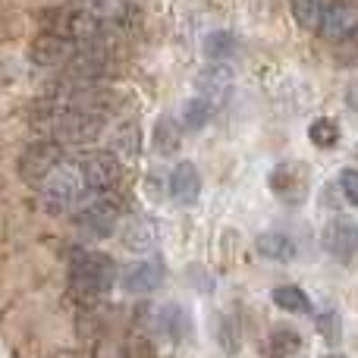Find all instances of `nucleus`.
I'll use <instances>...</instances> for the list:
<instances>
[{"instance_id": "9b49d317", "label": "nucleus", "mask_w": 358, "mask_h": 358, "mask_svg": "<svg viewBox=\"0 0 358 358\" xmlns=\"http://www.w3.org/2000/svg\"><path fill=\"white\" fill-rule=\"evenodd\" d=\"M76 48H79V44L63 41V38L44 35L41 31V35L35 38V44H31V60L44 69H63L69 63V57L76 54Z\"/></svg>"}, {"instance_id": "ddd939ff", "label": "nucleus", "mask_w": 358, "mask_h": 358, "mask_svg": "<svg viewBox=\"0 0 358 358\" xmlns=\"http://www.w3.org/2000/svg\"><path fill=\"white\" fill-rule=\"evenodd\" d=\"M198 85V94H201L204 101H210V104H220L223 98L229 94V88H233V69L227 66V63H214V66H204L201 73H198L195 79Z\"/></svg>"}, {"instance_id": "6ab92c4d", "label": "nucleus", "mask_w": 358, "mask_h": 358, "mask_svg": "<svg viewBox=\"0 0 358 358\" xmlns=\"http://www.w3.org/2000/svg\"><path fill=\"white\" fill-rule=\"evenodd\" d=\"M151 142H155V151H157L161 157L176 155L179 145H182V129H179V120H176V117H161V120L155 123Z\"/></svg>"}, {"instance_id": "4be33fe9", "label": "nucleus", "mask_w": 358, "mask_h": 358, "mask_svg": "<svg viewBox=\"0 0 358 358\" xmlns=\"http://www.w3.org/2000/svg\"><path fill=\"white\" fill-rule=\"evenodd\" d=\"M201 48L210 63H229L236 57V50H239V41H236L233 31H208Z\"/></svg>"}, {"instance_id": "aec40b11", "label": "nucleus", "mask_w": 358, "mask_h": 358, "mask_svg": "<svg viewBox=\"0 0 358 358\" xmlns=\"http://www.w3.org/2000/svg\"><path fill=\"white\" fill-rule=\"evenodd\" d=\"M217 107L210 104V101H204L201 94H195V98H189L182 104V117H179V129L185 132H201L204 126L210 123V117H214Z\"/></svg>"}, {"instance_id": "39448f33", "label": "nucleus", "mask_w": 358, "mask_h": 358, "mask_svg": "<svg viewBox=\"0 0 358 358\" xmlns=\"http://www.w3.org/2000/svg\"><path fill=\"white\" fill-rule=\"evenodd\" d=\"M79 176L85 182L88 195H104V192H117L123 182L126 167L110 155V151H85L76 157Z\"/></svg>"}, {"instance_id": "0eeeda50", "label": "nucleus", "mask_w": 358, "mask_h": 358, "mask_svg": "<svg viewBox=\"0 0 358 358\" xmlns=\"http://www.w3.org/2000/svg\"><path fill=\"white\" fill-rule=\"evenodd\" d=\"M267 185H271L273 198L289 208L302 204L308 198L311 189V173L302 161H280L277 167H271V176H267Z\"/></svg>"}, {"instance_id": "f3484780", "label": "nucleus", "mask_w": 358, "mask_h": 358, "mask_svg": "<svg viewBox=\"0 0 358 358\" xmlns=\"http://www.w3.org/2000/svg\"><path fill=\"white\" fill-rule=\"evenodd\" d=\"M302 352V334L292 327H273L264 336V358H292Z\"/></svg>"}, {"instance_id": "f257e3e1", "label": "nucleus", "mask_w": 358, "mask_h": 358, "mask_svg": "<svg viewBox=\"0 0 358 358\" xmlns=\"http://www.w3.org/2000/svg\"><path fill=\"white\" fill-rule=\"evenodd\" d=\"M41 31L73 44H101V41H110L113 25L107 22L101 3L92 0V3H66V6L44 10Z\"/></svg>"}, {"instance_id": "393cba45", "label": "nucleus", "mask_w": 358, "mask_h": 358, "mask_svg": "<svg viewBox=\"0 0 358 358\" xmlns=\"http://www.w3.org/2000/svg\"><path fill=\"white\" fill-rule=\"evenodd\" d=\"M336 189H340L343 201L358 208V170H340V176H336Z\"/></svg>"}, {"instance_id": "2eb2a0df", "label": "nucleus", "mask_w": 358, "mask_h": 358, "mask_svg": "<svg viewBox=\"0 0 358 358\" xmlns=\"http://www.w3.org/2000/svg\"><path fill=\"white\" fill-rule=\"evenodd\" d=\"M107 151H110V155L117 157L120 164L136 161L138 151H142V132H138V123H132V120L120 123L117 129L110 132V142H107Z\"/></svg>"}, {"instance_id": "4468645a", "label": "nucleus", "mask_w": 358, "mask_h": 358, "mask_svg": "<svg viewBox=\"0 0 358 358\" xmlns=\"http://www.w3.org/2000/svg\"><path fill=\"white\" fill-rule=\"evenodd\" d=\"M151 315H155V330L161 336H167L170 343L185 340V336H189V311H185L179 302L157 305Z\"/></svg>"}, {"instance_id": "f8f14e48", "label": "nucleus", "mask_w": 358, "mask_h": 358, "mask_svg": "<svg viewBox=\"0 0 358 358\" xmlns=\"http://www.w3.org/2000/svg\"><path fill=\"white\" fill-rule=\"evenodd\" d=\"M167 189H170V198H173L176 204H195L198 192H201V173H198L195 164L182 161L176 164L173 170H170V179H167Z\"/></svg>"}, {"instance_id": "9d476101", "label": "nucleus", "mask_w": 358, "mask_h": 358, "mask_svg": "<svg viewBox=\"0 0 358 358\" xmlns=\"http://www.w3.org/2000/svg\"><path fill=\"white\" fill-rule=\"evenodd\" d=\"M317 31L330 41H346L358 31V10L346 0H330L321 22H317Z\"/></svg>"}, {"instance_id": "412c9836", "label": "nucleus", "mask_w": 358, "mask_h": 358, "mask_svg": "<svg viewBox=\"0 0 358 358\" xmlns=\"http://www.w3.org/2000/svg\"><path fill=\"white\" fill-rule=\"evenodd\" d=\"M273 305H277L280 311H286V315H311L315 311V305H311L308 292L302 289V286H277L273 289Z\"/></svg>"}, {"instance_id": "a878e982", "label": "nucleus", "mask_w": 358, "mask_h": 358, "mask_svg": "<svg viewBox=\"0 0 358 358\" xmlns=\"http://www.w3.org/2000/svg\"><path fill=\"white\" fill-rule=\"evenodd\" d=\"M317 334H321L330 346L340 343V315H336V311H327V315L317 317Z\"/></svg>"}, {"instance_id": "f03ea898", "label": "nucleus", "mask_w": 358, "mask_h": 358, "mask_svg": "<svg viewBox=\"0 0 358 358\" xmlns=\"http://www.w3.org/2000/svg\"><path fill=\"white\" fill-rule=\"evenodd\" d=\"M66 283L73 299L79 302H98L117 283V261L104 252H94V248H82L73 255L69 261V273Z\"/></svg>"}, {"instance_id": "5701e85b", "label": "nucleus", "mask_w": 358, "mask_h": 358, "mask_svg": "<svg viewBox=\"0 0 358 358\" xmlns=\"http://www.w3.org/2000/svg\"><path fill=\"white\" fill-rule=\"evenodd\" d=\"M330 0H289V10L296 16V22L308 31H317V22H321L324 10H327Z\"/></svg>"}, {"instance_id": "20e7f679", "label": "nucleus", "mask_w": 358, "mask_h": 358, "mask_svg": "<svg viewBox=\"0 0 358 358\" xmlns=\"http://www.w3.org/2000/svg\"><path fill=\"white\" fill-rule=\"evenodd\" d=\"M123 198L117 192H104V195H92L79 210L73 214V223L85 239H110L117 233L120 220H123Z\"/></svg>"}, {"instance_id": "6e6552de", "label": "nucleus", "mask_w": 358, "mask_h": 358, "mask_svg": "<svg viewBox=\"0 0 358 358\" xmlns=\"http://www.w3.org/2000/svg\"><path fill=\"white\" fill-rule=\"evenodd\" d=\"M321 245L334 261L349 264L358 255V223L352 217H343V214L330 217L321 229Z\"/></svg>"}, {"instance_id": "7ed1b4c3", "label": "nucleus", "mask_w": 358, "mask_h": 358, "mask_svg": "<svg viewBox=\"0 0 358 358\" xmlns=\"http://www.w3.org/2000/svg\"><path fill=\"white\" fill-rule=\"evenodd\" d=\"M38 198H41V208L54 217H66V214H76L82 204L88 201V189L79 176V167L76 161H63L60 167L54 170L41 185H38Z\"/></svg>"}, {"instance_id": "dca6fc26", "label": "nucleus", "mask_w": 358, "mask_h": 358, "mask_svg": "<svg viewBox=\"0 0 358 358\" xmlns=\"http://www.w3.org/2000/svg\"><path fill=\"white\" fill-rule=\"evenodd\" d=\"M120 239H123V245L129 248V252H148V248H155V227H151L148 220H142V217H132V220H120L117 227Z\"/></svg>"}, {"instance_id": "1a4fd4ad", "label": "nucleus", "mask_w": 358, "mask_h": 358, "mask_svg": "<svg viewBox=\"0 0 358 358\" xmlns=\"http://www.w3.org/2000/svg\"><path fill=\"white\" fill-rule=\"evenodd\" d=\"M164 277H167V271H164L161 258L132 261V264L123 267V273H117L123 292H129V296H148V292H155L164 283Z\"/></svg>"}, {"instance_id": "a211bd4d", "label": "nucleus", "mask_w": 358, "mask_h": 358, "mask_svg": "<svg viewBox=\"0 0 358 358\" xmlns=\"http://www.w3.org/2000/svg\"><path fill=\"white\" fill-rule=\"evenodd\" d=\"M255 248H258V255L267 261H292L296 258V242H292L286 233H280V229L261 233L258 239H255Z\"/></svg>"}, {"instance_id": "b1692460", "label": "nucleus", "mask_w": 358, "mask_h": 358, "mask_svg": "<svg viewBox=\"0 0 358 358\" xmlns=\"http://www.w3.org/2000/svg\"><path fill=\"white\" fill-rule=\"evenodd\" d=\"M308 142L315 145V148H336V142H340V126L330 117H317L315 123L308 126Z\"/></svg>"}, {"instance_id": "423d86ee", "label": "nucleus", "mask_w": 358, "mask_h": 358, "mask_svg": "<svg viewBox=\"0 0 358 358\" xmlns=\"http://www.w3.org/2000/svg\"><path fill=\"white\" fill-rule=\"evenodd\" d=\"M63 161H66V148L63 145H57L54 138H35L19 155V176H22V182L38 189Z\"/></svg>"}, {"instance_id": "bb28decb", "label": "nucleus", "mask_w": 358, "mask_h": 358, "mask_svg": "<svg viewBox=\"0 0 358 358\" xmlns=\"http://www.w3.org/2000/svg\"><path fill=\"white\" fill-rule=\"evenodd\" d=\"M321 358H346V355H340V352H327V355H321Z\"/></svg>"}]
</instances>
